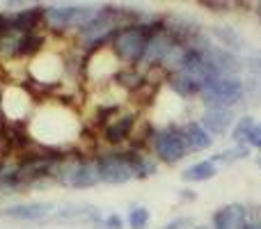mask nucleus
Returning <instances> with one entry per match:
<instances>
[{
    "instance_id": "f257e3e1",
    "label": "nucleus",
    "mask_w": 261,
    "mask_h": 229,
    "mask_svg": "<svg viewBox=\"0 0 261 229\" xmlns=\"http://www.w3.org/2000/svg\"><path fill=\"white\" fill-rule=\"evenodd\" d=\"M165 26V18L156 23H133V26H124L117 30V35L113 37V50L122 62L135 64L144 62V55H147V46L149 39L153 37V32H158L161 28Z\"/></svg>"
},
{
    "instance_id": "f03ea898",
    "label": "nucleus",
    "mask_w": 261,
    "mask_h": 229,
    "mask_svg": "<svg viewBox=\"0 0 261 229\" xmlns=\"http://www.w3.org/2000/svg\"><path fill=\"white\" fill-rule=\"evenodd\" d=\"M248 101V87L243 76L231 78H213L199 92V104L202 108H229L236 110Z\"/></svg>"
},
{
    "instance_id": "7ed1b4c3",
    "label": "nucleus",
    "mask_w": 261,
    "mask_h": 229,
    "mask_svg": "<svg viewBox=\"0 0 261 229\" xmlns=\"http://www.w3.org/2000/svg\"><path fill=\"white\" fill-rule=\"evenodd\" d=\"M149 140H151L153 156L163 165H179L190 154L188 147H186L184 133H181V124H174V121L161 126V129H153Z\"/></svg>"
},
{
    "instance_id": "20e7f679",
    "label": "nucleus",
    "mask_w": 261,
    "mask_h": 229,
    "mask_svg": "<svg viewBox=\"0 0 261 229\" xmlns=\"http://www.w3.org/2000/svg\"><path fill=\"white\" fill-rule=\"evenodd\" d=\"M96 172H99V181L108 186H124L128 184L133 176L130 163L126 158V151H110V154H101L94 161Z\"/></svg>"
},
{
    "instance_id": "39448f33",
    "label": "nucleus",
    "mask_w": 261,
    "mask_h": 229,
    "mask_svg": "<svg viewBox=\"0 0 261 229\" xmlns=\"http://www.w3.org/2000/svg\"><path fill=\"white\" fill-rule=\"evenodd\" d=\"M55 179H58L62 186H67V188H76V190L94 188L96 184H101L94 161H71V163H64V165L58 167Z\"/></svg>"
},
{
    "instance_id": "423d86ee",
    "label": "nucleus",
    "mask_w": 261,
    "mask_h": 229,
    "mask_svg": "<svg viewBox=\"0 0 261 229\" xmlns=\"http://www.w3.org/2000/svg\"><path fill=\"white\" fill-rule=\"evenodd\" d=\"M50 220L62 225H90L94 229H103V216L92 204H64L58 211H53Z\"/></svg>"
},
{
    "instance_id": "0eeeda50",
    "label": "nucleus",
    "mask_w": 261,
    "mask_h": 229,
    "mask_svg": "<svg viewBox=\"0 0 261 229\" xmlns=\"http://www.w3.org/2000/svg\"><path fill=\"white\" fill-rule=\"evenodd\" d=\"M252 218V209L243 202H229L211 213V229H241Z\"/></svg>"
},
{
    "instance_id": "6e6552de",
    "label": "nucleus",
    "mask_w": 261,
    "mask_h": 229,
    "mask_svg": "<svg viewBox=\"0 0 261 229\" xmlns=\"http://www.w3.org/2000/svg\"><path fill=\"white\" fill-rule=\"evenodd\" d=\"M208 37L216 41L220 48L229 50V53H236L243 58L248 53V37L239 30L236 26H229V23H213V26L206 28Z\"/></svg>"
},
{
    "instance_id": "1a4fd4ad",
    "label": "nucleus",
    "mask_w": 261,
    "mask_h": 229,
    "mask_svg": "<svg viewBox=\"0 0 261 229\" xmlns=\"http://www.w3.org/2000/svg\"><path fill=\"white\" fill-rule=\"evenodd\" d=\"M179 44L181 41L176 39L165 26H163L161 30L153 32V37L149 39L147 55H144V64H149V67H163Z\"/></svg>"
},
{
    "instance_id": "9d476101",
    "label": "nucleus",
    "mask_w": 261,
    "mask_h": 229,
    "mask_svg": "<svg viewBox=\"0 0 261 229\" xmlns=\"http://www.w3.org/2000/svg\"><path fill=\"white\" fill-rule=\"evenodd\" d=\"M236 117H239L236 110H229V108H202V115L197 117V121L218 140L231 133Z\"/></svg>"
},
{
    "instance_id": "9b49d317",
    "label": "nucleus",
    "mask_w": 261,
    "mask_h": 229,
    "mask_svg": "<svg viewBox=\"0 0 261 229\" xmlns=\"http://www.w3.org/2000/svg\"><path fill=\"white\" fill-rule=\"evenodd\" d=\"M53 204L50 202H28L7 207L0 211L3 220H18V222H44L53 216Z\"/></svg>"
},
{
    "instance_id": "f8f14e48",
    "label": "nucleus",
    "mask_w": 261,
    "mask_h": 229,
    "mask_svg": "<svg viewBox=\"0 0 261 229\" xmlns=\"http://www.w3.org/2000/svg\"><path fill=\"white\" fill-rule=\"evenodd\" d=\"M181 133H184L186 147H188L190 154L208 151V149H213V144H216V138H213L197 119H186L184 124H181Z\"/></svg>"
},
{
    "instance_id": "ddd939ff",
    "label": "nucleus",
    "mask_w": 261,
    "mask_h": 229,
    "mask_svg": "<svg viewBox=\"0 0 261 229\" xmlns=\"http://www.w3.org/2000/svg\"><path fill=\"white\" fill-rule=\"evenodd\" d=\"M126 158L130 163V170H133L135 179H151L158 172V161L153 154H147L142 149H128Z\"/></svg>"
},
{
    "instance_id": "4468645a",
    "label": "nucleus",
    "mask_w": 261,
    "mask_h": 229,
    "mask_svg": "<svg viewBox=\"0 0 261 229\" xmlns=\"http://www.w3.org/2000/svg\"><path fill=\"white\" fill-rule=\"evenodd\" d=\"M167 85H170V90L184 101L199 99V92H202V83L195 81V78L188 76V73H181V71L179 73H170Z\"/></svg>"
},
{
    "instance_id": "2eb2a0df",
    "label": "nucleus",
    "mask_w": 261,
    "mask_h": 229,
    "mask_svg": "<svg viewBox=\"0 0 261 229\" xmlns=\"http://www.w3.org/2000/svg\"><path fill=\"white\" fill-rule=\"evenodd\" d=\"M252 156V149L248 144H229V147L220 149V151H213L208 156V161L220 170V167H229V165H236L241 161H248Z\"/></svg>"
},
{
    "instance_id": "dca6fc26",
    "label": "nucleus",
    "mask_w": 261,
    "mask_h": 229,
    "mask_svg": "<svg viewBox=\"0 0 261 229\" xmlns=\"http://www.w3.org/2000/svg\"><path fill=\"white\" fill-rule=\"evenodd\" d=\"M216 174L218 167L208 158H199L181 172V181H186V184H206V181L216 179Z\"/></svg>"
},
{
    "instance_id": "f3484780",
    "label": "nucleus",
    "mask_w": 261,
    "mask_h": 229,
    "mask_svg": "<svg viewBox=\"0 0 261 229\" xmlns=\"http://www.w3.org/2000/svg\"><path fill=\"white\" fill-rule=\"evenodd\" d=\"M133 129H135V115L133 113L119 115L106 126V140H108L110 144H119L130 138Z\"/></svg>"
},
{
    "instance_id": "a211bd4d",
    "label": "nucleus",
    "mask_w": 261,
    "mask_h": 229,
    "mask_svg": "<svg viewBox=\"0 0 261 229\" xmlns=\"http://www.w3.org/2000/svg\"><path fill=\"white\" fill-rule=\"evenodd\" d=\"M81 5H53L44 12L46 21L55 28H64V26H76V16Z\"/></svg>"
},
{
    "instance_id": "6ab92c4d",
    "label": "nucleus",
    "mask_w": 261,
    "mask_h": 229,
    "mask_svg": "<svg viewBox=\"0 0 261 229\" xmlns=\"http://www.w3.org/2000/svg\"><path fill=\"white\" fill-rule=\"evenodd\" d=\"M254 124H257V117H254L252 113H243L236 117L234 121V129H231L229 133V140L231 144H245V140H248V135L252 133Z\"/></svg>"
},
{
    "instance_id": "aec40b11",
    "label": "nucleus",
    "mask_w": 261,
    "mask_h": 229,
    "mask_svg": "<svg viewBox=\"0 0 261 229\" xmlns=\"http://www.w3.org/2000/svg\"><path fill=\"white\" fill-rule=\"evenodd\" d=\"M126 222L130 229H147L149 222H151V211L147 207H133L128 211Z\"/></svg>"
},
{
    "instance_id": "412c9836",
    "label": "nucleus",
    "mask_w": 261,
    "mask_h": 229,
    "mask_svg": "<svg viewBox=\"0 0 261 229\" xmlns=\"http://www.w3.org/2000/svg\"><path fill=\"white\" fill-rule=\"evenodd\" d=\"M117 83L122 87H126V90H135V87H140L144 83V76L140 71H135V67L130 69H124V71H117Z\"/></svg>"
},
{
    "instance_id": "4be33fe9",
    "label": "nucleus",
    "mask_w": 261,
    "mask_h": 229,
    "mask_svg": "<svg viewBox=\"0 0 261 229\" xmlns=\"http://www.w3.org/2000/svg\"><path fill=\"white\" fill-rule=\"evenodd\" d=\"M239 3H222V0H202L199 7H208V12H216V14H227V12H234V7Z\"/></svg>"
},
{
    "instance_id": "5701e85b",
    "label": "nucleus",
    "mask_w": 261,
    "mask_h": 229,
    "mask_svg": "<svg viewBox=\"0 0 261 229\" xmlns=\"http://www.w3.org/2000/svg\"><path fill=\"white\" fill-rule=\"evenodd\" d=\"M197 222H195V218L193 216H176V218H172L170 222H165L161 229H193Z\"/></svg>"
},
{
    "instance_id": "b1692460",
    "label": "nucleus",
    "mask_w": 261,
    "mask_h": 229,
    "mask_svg": "<svg viewBox=\"0 0 261 229\" xmlns=\"http://www.w3.org/2000/svg\"><path fill=\"white\" fill-rule=\"evenodd\" d=\"M245 144H248L252 151H257L261 156V119H257V124H254L252 133L248 135V140H245Z\"/></svg>"
},
{
    "instance_id": "393cba45",
    "label": "nucleus",
    "mask_w": 261,
    "mask_h": 229,
    "mask_svg": "<svg viewBox=\"0 0 261 229\" xmlns=\"http://www.w3.org/2000/svg\"><path fill=\"white\" fill-rule=\"evenodd\" d=\"M103 229H124V218L119 213H108L103 218Z\"/></svg>"
},
{
    "instance_id": "a878e982",
    "label": "nucleus",
    "mask_w": 261,
    "mask_h": 229,
    "mask_svg": "<svg viewBox=\"0 0 261 229\" xmlns=\"http://www.w3.org/2000/svg\"><path fill=\"white\" fill-rule=\"evenodd\" d=\"M179 202H184V204L197 202V193H195V190H190V188H181L179 190Z\"/></svg>"
},
{
    "instance_id": "bb28decb",
    "label": "nucleus",
    "mask_w": 261,
    "mask_h": 229,
    "mask_svg": "<svg viewBox=\"0 0 261 229\" xmlns=\"http://www.w3.org/2000/svg\"><path fill=\"white\" fill-rule=\"evenodd\" d=\"M241 229H261V222H259V220H254V216H252V218H250V220L245 222V225L241 227Z\"/></svg>"
},
{
    "instance_id": "cd10ccee",
    "label": "nucleus",
    "mask_w": 261,
    "mask_h": 229,
    "mask_svg": "<svg viewBox=\"0 0 261 229\" xmlns=\"http://www.w3.org/2000/svg\"><path fill=\"white\" fill-rule=\"evenodd\" d=\"M252 7H254V9H252V12H254V18H257V21L261 23V0H259V3H254Z\"/></svg>"
},
{
    "instance_id": "c85d7f7f",
    "label": "nucleus",
    "mask_w": 261,
    "mask_h": 229,
    "mask_svg": "<svg viewBox=\"0 0 261 229\" xmlns=\"http://www.w3.org/2000/svg\"><path fill=\"white\" fill-rule=\"evenodd\" d=\"M252 216H254V220H259V222H261V204H257V207L252 209Z\"/></svg>"
},
{
    "instance_id": "c756f323",
    "label": "nucleus",
    "mask_w": 261,
    "mask_h": 229,
    "mask_svg": "<svg viewBox=\"0 0 261 229\" xmlns=\"http://www.w3.org/2000/svg\"><path fill=\"white\" fill-rule=\"evenodd\" d=\"M5 30H7V18L0 16V32H5Z\"/></svg>"
},
{
    "instance_id": "7c9ffc66",
    "label": "nucleus",
    "mask_w": 261,
    "mask_h": 229,
    "mask_svg": "<svg viewBox=\"0 0 261 229\" xmlns=\"http://www.w3.org/2000/svg\"><path fill=\"white\" fill-rule=\"evenodd\" d=\"M252 99H257V101H259V104H261V87H259V90H257V94H254V96H252Z\"/></svg>"
},
{
    "instance_id": "2f4dec72",
    "label": "nucleus",
    "mask_w": 261,
    "mask_h": 229,
    "mask_svg": "<svg viewBox=\"0 0 261 229\" xmlns=\"http://www.w3.org/2000/svg\"><path fill=\"white\" fill-rule=\"evenodd\" d=\"M193 229H211V227H206V225H195Z\"/></svg>"
},
{
    "instance_id": "473e14b6",
    "label": "nucleus",
    "mask_w": 261,
    "mask_h": 229,
    "mask_svg": "<svg viewBox=\"0 0 261 229\" xmlns=\"http://www.w3.org/2000/svg\"><path fill=\"white\" fill-rule=\"evenodd\" d=\"M257 167L261 170V156H257Z\"/></svg>"
}]
</instances>
